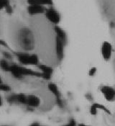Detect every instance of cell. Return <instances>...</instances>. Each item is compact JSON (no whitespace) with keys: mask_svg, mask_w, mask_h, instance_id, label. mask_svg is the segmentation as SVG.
I'll return each mask as SVG.
<instances>
[{"mask_svg":"<svg viewBox=\"0 0 115 126\" xmlns=\"http://www.w3.org/2000/svg\"><path fill=\"white\" fill-rule=\"evenodd\" d=\"M11 74L16 79H22L24 77H41V73L36 71L30 68L25 67V66H21L18 64H12L10 69Z\"/></svg>","mask_w":115,"mask_h":126,"instance_id":"obj_1","label":"cell"},{"mask_svg":"<svg viewBox=\"0 0 115 126\" xmlns=\"http://www.w3.org/2000/svg\"><path fill=\"white\" fill-rule=\"evenodd\" d=\"M19 40L21 48L25 50H31L34 48V36L28 28H23L20 30Z\"/></svg>","mask_w":115,"mask_h":126,"instance_id":"obj_2","label":"cell"},{"mask_svg":"<svg viewBox=\"0 0 115 126\" xmlns=\"http://www.w3.org/2000/svg\"><path fill=\"white\" fill-rule=\"evenodd\" d=\"M19 63L22 66H38L39 59L36 54H30L26 52L14 53Z\"/></svg>","mask_w":115,"mask_h":126,"instance_id":"obj_3","label":"cell"},{"mask_svg":"<svg viewBox=\"0 0 115 126\" xmlns=\"http://www.w3.org/2000/svg\"><path fill=\"white\" fill-rule=\"evenodd\" d=\"M45 16L49 22L54 25H58L60 21V16L58 12L53 8L47 9L45 12Z\"/></svg>","mask_w":115,"mask_h":126,"instance_id":"obj_4","label":"cell"},{"mask_svg":"<svg viewBox=\"0 0 115 126\" xmlns=\"http://www.w3.org/2000/svg\"><path fill=\"white\" fill-rule=\"evenodd\" d=\"M101 55L105 61H109L111 59L112 57V44L108 42V41H104L102 43L101 46Z\"/></svg>","mask_w":115,"mask_h":126,"instance_id":"obj_5","label":"cell"},{"mask_svg":"<svg viewBox=\"0 0 115 126\" xmlns=\"http://www.w3.org/2000/svg\"><path fill=\"white\" fill-rule=\"evenodd\" d=\"M55 49H56V53L58 59L59 61H61L64 56V46L66 43L62 41L60 39L56 37V43H55Z\"/></svg>","mask_w":115,"mask_h":126,"instance_id":"obj_6","label":"cell"},{"mask_svg":"<svg viewBox=\"0 0 115 126\" xmlns=\"http://www.w3.org/2000/svg\"><path fill=\"white\" fill-rule=\"evenodd\" d=\"M38 68L41 73V77L43 79L45 80H50L51 79L53 73V69L52 67L45 64H40L38 65Z\"/></svg>","mask_w":115,"mask_h":126,"instance_id":"obj_7","label":"cell"},{"mask_svg":"<svg viewBox=\"0 0 115 126\" xmlns=\"http://www.w3.org/2000/svg\"><path fill=\"white\" fill-rule=\"evenodd\" d=\"M47 9L43 5L36 4H32V5H29L28 7V12L29 15H41V14H45V11Z\"/></svg>","mask_w":115,"mask_h":126,"instance_id":"obj_8","label":"cell"},{"mask_svg":"<svg viewBox=\"0 0 115 126\" xmlns=\"http://www.w3.org/2000/svg\"><path fill=\"white\" fill-rule=\"evenodd\" d=\"M101 92L107 101L111 102L115 99V89L114 88L109 86H104L101 89Z\"/></svg>","mask_w":115,"mask_h":126,"instance_id":"obj_9","label":"cell"},{"mask_svg":"<svg viewBox=\"0 0 115 126\" xmlns=\"http://www.w3.org/2000/svg\"><path fill=\"white\" fill-rule=\"evenodd\" d=\"M48 89L50 92H51L54 96L56 98V101H57L58 105L59 106H62V100H61V98H60V91L58 89V87L54 84V83H50L48 84Z\"/></svg>","mask_w":115,"mask_h":126,"instance_id":"obj_10","label":"cell"},{"mask_svg":"<svg viewBox=\"0 0 115 126\" xmlns=\"http://www.w3.org/2000/svg\"><path fill=\"white\" fill-rule=\"evenodd\" d=\"M54 31L56 32V37L58 38L59 39H60L62 41H63L65 43H66L67 41V37H66V33L64 31V30L62 29L61 28H60L59 26L56 25L54 28Z\"/></svg>","mask_w":115,"mask_h":126,"instance_id":"obj_11","label":"cell"},{"mask_svg":"<svg viewBox=\"0 0 115 126\" xmlns=\"http://www.w3.org/2000/svg\"><path fill=\"white\" fill-rule=\"evenodd\" d=\"M40 103V100L38 97L35 95H29L28 96V102L27 105L29 107H38Z\"/></svg>","mask_w":115,"mask_h":126,"instance_id":"obj_12","label":"cell"},{"mask_svg":"<svg viewBox=\"0 0 115 126\" xmlns=\"http://www.w3.org/2000/svg\"><path fill=\"white\" fill-rule=\"evenodd\" d=\"M17 102L21 103V104L27 105L28 96H26V95L24 94H17Z\"/></svg>","mask_w":115,"mask_h":126,"instance_id":"obj_13","label":"cell"},{"mask_svg":"<svg viewBox=\"0 0 115 126\" xmlns=\"http://www.w3.org/2000/svg\"><path fill=\"white\" fill-rule=\"evenodd\" d=\"M11 66L10 63L5 61V60H2L1 61V68L3 71H7V72H10V69H11Z\"/></svg>","mask_w":115,"mask_h":126,"instance_id":"obj_14","label":"cell"},{"mask_svg":"<svg viewBox=\"0 0 115 126\" xmlns=\"http://www.w3.org/2000/svg\"><path fill=\"white\" fill-rule=\"evenodd\" d=\"M10 6V0H0V7L1 9H7Z\"/></svg>","mask_w":115,"mask_h":126,"instance_id":"obj_15","label":"cell"},{"mask_svg":"<svg viewBox=\"0 0 115 126\" xmlns=\"http://www.w3.org/2000/svg\"><path fill=\"white\" fill-rule=\"evenodd\" d=\"M37 2L39 4H41L43 6L53 4V0H37Z\"/></svg>","mask_w":115,"mask_h":126,"instance_id":"obj_16","label":"cell"},{"mask_svg":"<svg viewBox=\"0 0 115 126\" xmlns=\"http://www.w3.org/2000/svg\"><path fill=\"white\" fill-rule=\"evenodd\" d=\"M94 105L98 110H104V112H106V113H110V112H109V110H107L104 105H100V104H94Z\"/></svg>","mask_w":115,"mask_h":126,"instance_id":"obj_17","label":"cell"},{"mask_svg":"<svg viewBox=\"0 0 115 126\" xmlns=\"http://www.w3.org/2000/svg\"><path fill=\"white\" fill-rule=\"evenodd\" d=\"M0 88H1V91H4V92H9L10 91V87L8 86V85H7V84H1V86H0Z\"/></svg>","mask_w":115,"mask_h":126,"instance_id":"obj_18","label":"cell"},{"mask_svg":"<svg viewBox=\"0 0 115 126\" xmlns=\"http://www.w3.org/2000/svg\"><path fill=\"white\" fill-rule=\"evenodd\" d=\"M97 110H98V109L93 105L91 107V108H90V113H91V115H95L96 113H97Z\"/></svg>","mask_w":115,"mask_h":126,"instance_id":"obj_19","label":"cell"},{"mask_svg":"<svg viewBox=\"0 0 115 126\" xmlns=\"http://www.w3.org/2000/svg\"><path fill=\"white\" fill-rule=\"evenodd\" d=\"M96 73V68L95 67L94 68H91L90 70H89V72H88V74L89 76L91 77H93L94 75H95V74Z\"/></svg>","mask_w":115,"mask_h":126,"instance_id":"obj_20","label":"cell"},{"mask_svg":"<svg viewBox=\"0 0 115 126\" xmlns=\"http://www.w3.org/2000/svg\"><path fill=\"white\" fill-rule=\"evenodd\" d=\"M29 5H32V4H38L37 0H27Z\"/></svg>","mask_w":115,"mask_h":126,"instance_id":"obj_21","label":"cell"},{"mask_svg":"<svg viewBox=\"0 0 115 126\" xmlns=\"http://www.w3.org/2000/svg\"><path fill=\"white\" fill-rule=\"evenodd\" d=\"M65 126H76V123H75V121L74 120H71L70 121V123L67 124V125H66Z\"/></svg>","mask_w":115,"mask_h":126,"instance_id":"obj_22","label":"cell"},{"mask_svg":"<svg viewBox=\"0 0 115 126\" xmlns=\"http://www.w3.org/2000/svg\"><path fill=\"white\" fill-rule=\"evenodd\" d=\"M29 126H40L39 125L38 123H32V125H30Z\"/></svg>","mask_w":115,"mask_h":126,"instance_id":"obj_23","label":"cell"},{"mask_svg":"<svg viewBox=\"0 0 115 126\" xmlns=\"http://www.w3.org/2000/svg\"><path fill=\"white\" fill-rule=\"evenodd\" d=\"M79 126H87L84 125V124H81V125H79Z\"/></svg>","mask_w":115,"mask_h":126,"instance_id":"obj_24","label":"cell"}]
</instances>
